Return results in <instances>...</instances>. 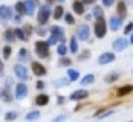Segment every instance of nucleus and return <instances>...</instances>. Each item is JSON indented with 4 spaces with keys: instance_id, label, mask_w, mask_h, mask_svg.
Listing matches in <instances>:
<instances>
[{
    "instance_id": "31",
    "label": "nucleus",
    "mask_w": 133,
    "mask_h": 122,
    "mask_svg": "<svg viewBox=\"0 0 133 122\" xmlns=\"http://www.w3.org/2000/svg\"><path fill=\"white\" fill-rule=\"evenodd\" d=\"M67 51H69V49H67L63 43H60V44H58V47H57V54L60 55V56H64V55L67 54Z\"/></svg>"
},
{
    "instance_id": "43",
    "label": "nucleus",
    "mask_w": 133,
    "mask_h": 122,
    "mask_svg": "<svg viewBox=\"0 0 133 122\" xmlns=\"http://www.w3.org/2000/svg\"><path fill=\"white\" fill-rule=\"evenodd\" d=\"M37 89H38V90H43V89H44V82L38 81V82H37Z\"/></svg>"
},
{
    "instance_id": "46",
    "label": "nucleus",
    "mask_w": 133,
    "mask_h": 122,
    "mask_svg": "<svg viewBox=\"0 0 133 122\" xmlns=\"http://www.w3.org/2000/svg\"><path fill=\"white\" fill-rule=\"evenodd\" d=\"M83 3L84 5H92V3H95V0H83Z\"/></svg>"
},
{
    "instance_id": "45",
    "label": "nucleus",
    "mask_w": 133,
    "mask_h": 122,
    "mask_svg": "<svg viewBox=\"0 0 133 122\" xmlns=\"http://www.w3.org/2000/svg\"><path fill=\"white\" fill-rule=\"evenodd\" d=\"M64 118H66L64 114H61V116H57V118H55V122H58V121H63Z\"/></svg>"
},
{
    "instance_id": "37",
    "label": "nucleus",
    "mask_w": 133,
    "mask_h": 122,
    "mask_svg": "<svg viewBox=\"0 0 133 122\" xmlns=\"http://www.w3.org/2000/svg\"><path fill=\"white\" fill-rule=\"evenodd\" d=\"M132 32H133V21L132 23H129L127 26L124 27V35H130Z\"/></svg>"
},
{
    "instance_id": "1",
    "label": "nucleus",
    "mask_w": 133,
    "mask_h": 122,
    "mask_svg": "<svg viewBox=\"0 0 133 122\" xmlns=\"http://www.w3.org/2000/svg\"><path fill=\"white\" fill-rule=\"evenodd\" d=\"M93 32L96 35V38H104L107 32V23L104 20V17L101 18H95V23H93Z\"/></svg>"
},
{
    "instance_id": "34",
    "label": "nucleus",
    "mask_w": 133,
    "mask_h": 122,
    "mask_svg": "<svg viewBox=\"0 0 133 122\" xmlns=\"http://www.w3.org/2000/svg\"><path fill=\"white\" fill-rule=\"evenodd\" d=\"M17 116H18V113H17V111H9V113H6V114H5V119H6V121H12V119H15Z\"/></svg>"
},
{
    "instance_id": "26",
    "label": "nucleus",
    "mask_w": 133,
    "mask_h": 122,
    "mask_svg": "<svg viewBox=\"0 0 133 122\" xmlns=\"http://www.w3.org/2000/svg\"><path fill=\"white\" fill-rule=\"evenodd\" d=\"M15 34H14V31H11V29H8L6 32H5V40L8 41V43H14L15 41Z\"/></svg>"
},
{
    "instance_id": "33",
    "label": "nucleus",
    "mask_w": 133,
    "mask_h": 122,
    "mask_svg": "<svg viewBox=\"0 0 133 122\" xmlns=\"http://www.w3.org/2000/svg\"><path fill=\"white\" fill-rule=\"evenodd\" d=\"M11 54H12L11 46H5V47H3V58H5V60H8V58L11 56Z\"/></svg>"
},
{
    "instance_id": "52",
    "label": "nucleus",
    "mask_w": 133,
    "mask_h": 122,
    "mask_svg": "<svg viewBox=\"0 0 133 122\" xmlns=\"http://www.w3.org/2000/svg\"><path fill=\"white\" fill-rule=\"evenodd\" d=\"M57 2H64V0H57Z\"/></svg>"
},
{
    "instance_id": "29",
    "label": "nucleus",
    "mask_w": 133,
    "mask_h": 122,
    "mask_svg": "<svg viewBox=\"0 0 133 122\" xmlns=\"http://www.w3.org/2000/svg\"><path fill=\"white\" fill-rule=\"evenodd\" d=\"M29 60V54H28L26 49H20V52H18V61H28Z\"/></svg>"
},
{
    "instance_id": "35",
    "label": "nucleus",
    "mask_w": 133,
    "mask_h": 122,
    "mask_svg": "<svg viewBox=\"0 0 133 122\" xmlns=\"http://www.w3.org/2000/svg\"><path fill=\"white\" fill-rule=\"evenodd\" d=\"M64 20H66L67 25H74V23H75V18H74V15L70 12H67L66 15H64Z\"/></svg>"
},
{
    "instance_id": "19",
    "label": "nucleus",
    "mask_w": 133,
    "mask_h": 122,
    "mask_svg": "<svg viewBox=\"0 0 133 122\" xmlns=\"http://www.w3.org/2000/svg\"><path fill=\"white\" fill-rule=\"evenodd\" d=\"M118 15H119L122 20L127 17V3L124 0H119L118 2Z\"/></svg>"
},
{
    "instance_id": "27",
    "label": "nucleus",
    "mask_w": 133,
    "mask_h": 122,
    "mask_svg": "<svg viewBox=\"0 0 133 122\" xmlns=\"http://www.w3.org/2000/svg\"><path fill=\"white\" fill-rule=\"evenodd\" d=\"M63 14H64V9H63V6H57L55 9H54V18L55 20H60L61 17H63Z\"/></svg>"
},
{
    "instance_id": "51",
    "label": "nucleus",
    "mask_w": 133,
    "mask_h": 122,
    "mask_svg": "<svg viewBox=\"0 0 133 122\" xmlns=\"http://www.w3.org/2000/svg\"><path fill=\"white\" fill-rule=\"evenodd\" d=\"M125 3H129V5H133V0H127Z\"/></svg>"
},
{
    "instance_id": "13",
    "label": "nucleus",
    "mask_w": 133,
    "mask_h": 122,
    "mask_svg": "<svg viewBox=\"0 0 133 122\" xmlns=\"http://www.w3.org/2000/svg\"><path fill=\"white\" fill-rule=\"evenodd\" d=\"M84 3H83V0H74L72 2V9H74V12L78 14V15H83L84 14Z\"/></svg>"
},
{
    "instance_id": "24",
    "label": "nucleus",
    "mask_w": 133,
    "mask_h": 122,
    "mask_svg": "<svg viewBox=\"0 0 133 122\" xmlns=\"http://www.w3.org/2000/svg\"><path fill=\"white\" fill-rule=\"evenodd\" d=\"M92 15H93V18H101V17H104V12H103V8L101 6H93V9H92Z\"/></svg>"
},
{
    "instance_id": "4",
    "label": "nucleus",
    "mask_w": 133,
    "mask_h": 122,
    "mask_svg": "<svg viewBox=\"0 0 133 122\" xmlns=\"http://www.w3.org/2000/svg\"><path fill=\"white\" fill-rule=\"evenodd\" d=\"M14 73H15V76H17L20 81H26L28 78H29L28 69L25 67L22 63H18V64H15V66H14Z\"/></svg>"
},
{
    "instance_id": "49",
    "label": "nucleus",
    "mask_w": 133,
    "mask_h": 122,
    "mask_svg": "<svg viewBox=\"0 0 133 122\" xmlns=\"http://www.w3.org/2000/svg\"><path fill=\"white\" fill-rule=\"evenodd\" d=\"M48 2V5H51V3H54V2H57V0H46Z\"/></svg>"
},
{
    "instance_id": "41",
    "label": "nucleus",
    "mask_w": 133,
    "mask_h": 122,
    "mask_svg": "<svg viewBox=\"0 0 133 122\" xmlns=\"http://www.w3.org/2000/svg\"><path fill=\"white\" fill-rule=\"evenodd\" d=\"M101 2H103V5H104V6H109V8L115 3V0H101Z\"/></svg>"
},
{
    "instance_id": "6",
    "label": "nucleus",
    "mask_w": 133,
    "mask_h": 122,
    "mask_svg": "<svg viewBox=\"0 0 133 122\" xmlns=\"http://www.w3.org/2000/svg\"><path fill=\"white\" fill-rule=\"evenodd\" d=\"M28 92H29V90H28V85L23 81L15 85V98H17V99H23V98H26Z\"/></svg>"
},
{
    "instance_id": "40",
    "label": "nucleus",
    "mask_w": 133,
    "mask_h": 122,
    "mask_svg": "<svg viewBox=\"0 0 133 122\" xmlns=\"http://www.w3.org/2000/svg\"><path fill=\"white\" fill-rule=\"evenodd\" d=\"M11 85H12V78H6L5 80V87L6 89H11Z\"/></svg>"
},
{
    "instance_id": "36",
    "label": "nucleus",
    "mask_w": 133,
    "mask_h": 122,
    "mask_svg": "<svg viewBox=\"0 0 133 122\" xmlns=\"http://www.w3.org/2000/svg\"><path fill=\"white\" fill-rule=\"evenodd\" d=\"M72 64V61L69 60V58H66V56H61V60H60V66H66V67H69Z\"/></svg>"
},
{
    "instance_id": "23",
    "label": "nucleus",
    "mask_w": 133,
    "mask_h": 122,
    "mask_svg": "<svg viewBox=\"0 0 133 122\" xmlns=\"http://www.w3.org/2000/svg\"><path fill=\"white\" fill-rule=\"evenodd\" d=\"M69 51L72 52V54H77L78 52V41L75 37H72L70 40H69Z\"/></svg>"
},
{
    "instance_id": "5",
    "label": "nucleus",
    "mask_w": 133,
    "mask_h": 122,
    "mask_svg": "<svg viewBox=\"0 0 133 122\" xmlns=\"http://www.w3.org/2000/svg\"><path fill=\"white\" fill-rule=\"evenodd\" d=\"M77 37L83 41L89 40V37H90V27L87 26V25H80L78 29H77Z\"/></svg>"
},
{
    "instance_id": "12",
    "label": "nucleus",
    "mask_w": 133,
    "mask_h": 122,
    "mask_svg": "<svg viewBox=\"0 0 133 122\" xmlns=\"http://www.w3.org/2000/svg\"><path fill=\"white\" fill-rule=\"evenodd\" d=\"M31 67H32V72H34L37 76H44V75H46V67H44L43 64H40V63H37V61H32Z\"/></svg>"
},
{
    "instance_id": "14",
    "label": "nucleus",
    "mask_w": 133,
    "mask_h": 122,
    "mask_svg": "<svg viewBox=\"0 0 133 122\" xmlns=\"http://www.w3.org/2000/svg\"><path fill=\"white\" fill-rule=\"evenodd\" d=\"M35 6H38V2H37V0H25V8H26L28 15H32V14H34Z\"/></svg>"
},
{
    "instance_id": "47",
    "label": "nucleus",
    "mask_w": 133,
    "mask_h": 122,
    "mask_svg": "<svg viewBox=\"0 0 133 122\" xmlns=\"http://www.w3.org/2000/svg\"><path fill=\"white\" fill-rule=\"evenodd\" d=\"M92 18H93L92 14H87V15H86V20H92Z\"/></svg>"
},
{
    "instance_id": "20",
    "label": "nucleus",
    "mask_w": 133,
    "mask_h": 122,
    "mask_svg": "<svg viewBox=\"0 0 133 122\" xmlns=\"http://www.w3.org/2000/svg\"><path fill=\"white\" fill-rule=\"evenodd\" d=\"M67 78L70 80V81H77V80H80V73H78V70H75V69H67Z\"/></svg>"
},
{
    "instance_id": "18",
    "label": "nucleus",
    "mask_w": 133,
    "mask_h": 122,
    "mask_svg": "<svg viewBox=\"0 0 133 122\" xmlns=\"http://www.w3.org/2000/svg\"><path fill=\"white\" fill-rule=\"evenodd\" d=\"M133 92V85L132 84H127V85H122L118 89V92H116V95L119 96V98H124L125 95H129V93H132Z\"/></svg>"
},
{
    "instance_id": "7",
    "label": "nucleus",
    "mask_w": 133,
    "mask_h": 122,
    "mask_svg": "<svg viewBox=\"0 0 133 122\" xmlns=\"http://www.w3.org/2000/svg\"><path fill=\"white\" fill-rule=\"evenodd\" d=\"M0 18H2L3 21L12 20V9H11L9 6H6V5H2V6H0Z\"/></svg>"
},
{
    "instance_id": "11",
    "label": "nucleus",
    "mask_w": 133,
    "mask_h": 122,
    "mask_svg": "<svg viewBox=\"0 0 133 122\" xmlns=\"http://www.w3.org/2000/svg\"><path fill=\"white\" fill-rule=\"evenodd\" d=\"M87 96H89V92H87V90H84V89H80V90L72 92L70 99H72V101H83V99H86Z\"/></svg>"
},
{
    "instance_id": "22",
    "label": "nucleus",
    "mask_w": 133,
    "mask_h": 122,
    "mask_svg": "<svg viewBox=\"0 0 133 122\" xmlns=\"http://www.w3.org/2000/svg\"><path fill=\"white\" fill-rule=\"evenodd\" d=\"M14 34H15V37L18 38V40H23V41H26L29 37L26 35V32L22 29V27H17V29H14Z\"/></svg>"
},
{
    "instance_id": "48",
    "label": "nucleus",
    "mask_w": 133,
    "mask_h": 122,
    "mask_svg": "<svg viewBox=\"0 0 133 122\" xmlns=\"http://www.w3.org/2000/svg\"><path fill=\"white\" fill-rule=\"evenodd\" d=\"M3 67H5V66H3V61H0V73L3 72Z\"/></svg>"
},
{
    "instance_id": "32",
    "label": "nucleus",
    "mask_w": 133,
    "mask_h": 122,
    "mask_svg": "<svg viewBox=\"0 0 133 122\" xmlns=\"http://www.w3.org/2000/svg\"><path fill=\"white\" fill-rule=\"evenodd\" d=\"M69 82H70L69 78H67V80H63V78H61V80H57L54 84H55V87H66V85H69Z\"/></svg>"
},
{
    "instance_id": "44",
    "label": "nucleus",
    "mask_w": 133,
    "mask_h": 122,
    "mask_svg": "<svg viewBox=\"0 0 133 122\" xmlns=\"http://www.w3.org/2000/svg\"><path fill=\"white\" fill-rule=\"evenodd\" d=\"M63 102H64V98H63V96H58V99H57V104L60 105V104H63Z\"/></svg>"
},
{
    "instance_id": "15",
    "label": "nucleus",
    "mask_w": 133,
    "mask_h": 122,
    "mask_svg": "<svg viewBox=\"0 0 133 122\" xmlns=\"http://www.w3.org/2000/svg\"><path fill=\"white\" fill-rule=\"evenodd\" d=\"M49 31H51V34H54V35H57L58 38H60V41L63 43L64 41V29L60 26H51L49 27Z\"/></svg>"
},
{
    "instance_id": "21",
    "label": "nucleus",
    "mask_w": 133,
    "mask_h": 122,
    "mask_svg": "<svg viewBox=\"0 0 133 122\" xmlns=\"http://www.w3.org/2000/svg\"><path fill=\"white\" fill-rule=\"evenodd\" d=\"M93 81H95V75L87 73L84 78H81V85H90V84H93Z\"/></svg>"
},
{
    "instance_id": "30",
    "label": "nucleus",
    "mask_w": 133,
    "mask_h": 122,
    "mask_svg": "<svg viewBox=\"0 0 133 122\" xmlns=\"http://www.w3.org/2000/svg\"><path fill=\"white\" fill-rule=\"evenodd\" d=\"M38 118H40V111L38 110H34V111H31V113L26 114L28 121H34V119H38Z\"/></svg>"
},
{
    "instance_id": "3",
    "label": "nucleus",
    "mask_w": 133,
    "mask_h": 122,
    "mask_svg": "<svg viewBox=\"0 0 133 122\" xmlns=\"http://www.w3.org/2000/svg\"><path fill=\"white\" fill-rule=\"evenodd\" d=\"M49 43L48 41H43V40H38L35 41L34 47H35V54L38 55L40 58H49Z\"/></svg>"
},
{
    "instance_id": "17",
    "label": "nucleus",
    "mask_w": 133,
    "mask_h": 122,
    "mask_svg": "<svg viewBox=\"0 0 133 122\" xmlns=\"http://www.w3.org/2000/svg\"><path fill=\"white\" fill-rule=\"evenodd\" d=\"M48 104H49V95H44V93H41V95L35 96V105L43 107V105H48Z\"/></svg>"
},
{
    "instance_id": "39",
    "label": "nucleus",
    "mask_w": 133,
    "mask_h": 122,
    "mask_svg": "<svg viewBox=\"0 0 133 122\" xmlns=\"http://www.w3.org/2000/svg\"><path fill=\"white\" fill-rule=\"evenodd\" d=\"M23 31L26 32V35L29 37V35L32 34V26H29V25H25V26H23Z\"/></svg>"
},
{
    "instance_id": "50",
    "label": "nucleus",
    "mask_w": 133,
    "mask_h": 122,
    "mask_svg": "<svg viewBox=\"0 0 133 122\" xmlns=\"http://www.w3.org/2000/svg\"><path fill=\"white\" fill-rule=\"evenodd\" d=\"M129 41H130V43L133 44V34H130V40H129Z\"/></svg>"
},
{
    "instance_id": "9",
    "label": "nucleus",
    "mask_w": 133,
    "mask_h": 122,
    "mask_svg": "<svg viewBox=\"0 0 133 122\" xmlns=\"http://www.w3.org/2000/svg\"><path fill=\"white\" fill-rule=\"evenodd\" d=\"M127 44H129V41L125 40L124 37H119V38H116V40L113 41V44H112V47L116 51V52H122V51H125V47H127Z\"/></svg>"
},
{
    "instance_id": "16",
    "label": "nucleus",
    "mask_w": 133,
    "mask_h": 122,
    "mask_svg": "<svg viewBox=\"0 0 133 122\" xmlns=\"http://www.w3.org/2000/svg\"><path fill=\"white\" fill-rule=\"evenodd\" d=\"M0 99H2L3 102H11V101H12V95H11L9 89H6V87L0 89Z\"/></svg>"
},
{
    "instance_id": "42",
    "label": "nucleus",
    "mask_w": 133,
    "mask_h": 122,
    "mask_svg": "<svg viewBox=\"0 0 133 122\" xmlns=\"http://www.w3.org/2000/svg\"><path fill=\"white\" fill-rule=\"evenodd\" d=\"M90 56V51H86V52H83L80 55V60H84V58H89Z\"/></svg>"
},
{
    "instance_id": "38",
    "label": "nucleus",
    "mask_w": 133,
    "mask_h": 122,
    "mask_svg": "<svg viewBox=\"0 0 133 122\" xmlns=\"http://www.w3.org/2000/svg\"><path fill=\"white\" fill-rule=\"evenodd\" d=\"M58 41H60V38H58L57 35H54V34H51V37H49V40H48V43H49V44L52 46V44H57Z\"/></svg>"
},
{
    "instance_id": "28",
    "label": "nucleus",
    "mask_w": 133,
    "mask_h": 122,
    "mask_svg": "<svg viewBox=\"0 0 133 122\" xmlns=\"http://www.w3.org/2000/svg\"><path fill=\"white\" fill-rule=\"evenodd\" d=\"M118 78H119V73H118V72H112V73H109L106 78H104V81L106 82H115Z\"/></svg>"
},
{
    "instance_id": "25",
    "label": "nucleus",
    "mask_w": 133,
    "mask_h": 122,
    "mask_svg": "<svg viewBox=\"0 0 133 122\" xmlns=\"http://www.w3.org/2000/svg\"><path fill=\"white\" fill-rule=\"evenodd\" d=\"M15 11L18 15H23V14H26V8H25V2H17L15 3Z\"/></svg>"
},
{
    "instance_id": "10",
    "label": "nucleus",
    "mask_w": 133,
    "mask_h": 122,
    "mask_svg": "<svg viewBox=\"0 0 133 122\" xmlns=\"http://www.w3.org/2000/svg\"><path fill=\"white\" fill-rule=\"evenodd\" d=\"M112 61H115V54H113V52H104V54L99 55V58H98V63H99L101 66L109 64V63H112Z\"/></svg>"
},
{
    "instance_id": "2",
    "label": "nucleus",
    "mask_w": 133,
    "mask_h": 122,
    "mask_svg": "<svg viewBox=\"0 0 133 122\" xmlns=\"http://www.w3.org/2000/svg\"><path fill=\"white\" fill-rule=\"evenodd\" d=\"M51 17V9H49V5H41L38 8V12H37V21L40 26H46L48 25V20Z\"/></svg>"
},
{
    "instance_id": "8",
    "label": "nucleus",
    "mask_w": 133,
    "mask_h": 122,
    "mask_svg": "<svg viewBox=\"0 0 133 122\" xmlns=\"http://www.w3.org/2000/svg\"><path fill=\"white\" fill-rule=\"evenodd\" d=\"M121 26H122V18L119 15H112L109 18V27L112 31H118V29H121Z\"/></svg>"
}]
</instances>
